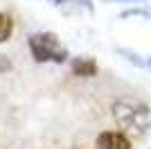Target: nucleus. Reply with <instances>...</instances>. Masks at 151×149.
Segmentation results:
<instances>
[{
    "label": "nucleus",
    "mask_w": 151,
    "mask_h": 149,
    "mask_svg": "<svg viewBox=\"0 0 151 149\" xmlns=\"http://www.w3.org/2000/svg\"><path fill=\"white\" fill-rule=\"evenodd\" d=\"M32 59L36 63H65L68 61V48L61 45L59 36L54 32H36L27 38Z\"/></svg>",
    "instance_id": "nucleus-2"
},
{
    "label": "nucleus",
    "mask_w": 151,
    "mask_h": 149,
    "mask_svg": "<svg viewBox=\"0 0 151 149\" xmlns=\"http://www.w3.org/2000/svg\"><path fill=\"white\" fill-rule=\"evenodd\" d=\"M115 2H142V0H115Z\"/></svg>",
    "instance_id": "nucleus-6"
},
{
    "label": "nucleus",
    "mask_w": 151,
    "mask_h": 149,
    "mask_svg": "<svg viewBox=\"0 0 151 149\" xmlns=\"http://www.w3.org/2000/svg\"><path fill=\"white\" fill-rule=\"evenodd\" d=\"M70 68H72V72L77 74V77H95V74L99 72V68H97V61H95L93 56H75L72 61H70Z\"/></svg>",
    "instance_id": "nucleus-4"
},
{
    "label": "nucleus",
    "mask_w": 151,
    "mask_h": 149,
    "mask_svg": "<svg viewBox=\"0 0 151 149\" xmlns=\"http://www.w3.org/2000/svg\"><path fill=\"white\" fill-rule=\"evenodd\" d=\"M145 68H149V70H151V59H147V61H145Z\"/></svg>",
    "instance_id": "nucleus-7"
},
{
    "label": "nucleus",
    "mask_w": 151,
    "mask_h": 149,
    "mask_svg": "<svg viewBox=\"0 0 151 149\" xmlns=\"http://www.w3.org/2000/svg\"><path fill=\"white\" fill-rule=\"evenodd\" d=\"M111 115L115 124L131 136H145L151 131V106L145 102L120 97L111 104Z\"/></svg>",
    "instance_id": "nucleus-1"
},
{
    "label": "nucleus",
    "mask_w": 151,
    "mask_h": 149,
    "mask_svg": "<svg viewBox=\"0 0 151 149\" xmlns=\"http://www.w3.org/2000/svg\"><path fill=\"white\" fill-rule=\"evenodd\" d=\"M95 149H131V140L122 131H101L95 140Z\"/></svg>",
    "instance_id": "nucleus-3"
},
{
    "label": "nucleus",
    "mask_w": 151,
    "mask_h": 149,
    "mask_svg": "<svg viewBox=\"0 0 151 149\" xmlns=\"http://www.w3.org/2000/svg\"><path fill=\"white\" fill-rule=\"evenodd\" d=\"M12 32H14V20H12V16L0 12V43L9 41Z\"/></svg>",
    "instance_id": "nucleus-5"
}]
</instances>
